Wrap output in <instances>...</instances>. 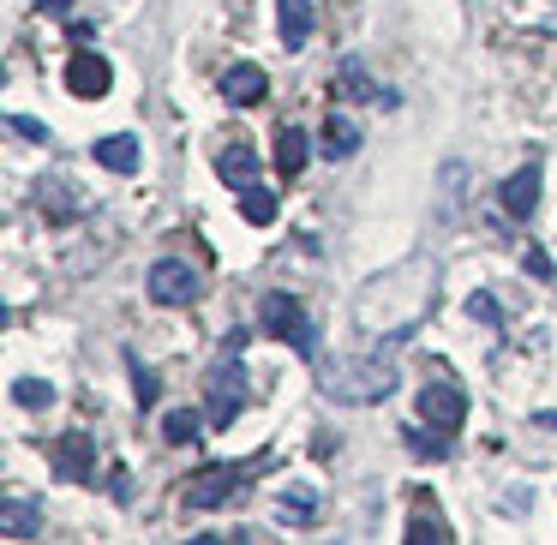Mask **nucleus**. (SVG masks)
Wrapping results in <instances>:
<instances>
[{
	"label": "nucleus",
	"instance_id": "f257e3e1",
	"mask_svg": "<svg viewBox=\"0 0 557 545\" xmlns=\"http://www.w3.org/2000/svg\"><path fill=\"white\" fill-rule=\"evenodd\" d=\"M437 300V258H401V264L377 270L360 282V300H354V324L372 342H401Z\"/></svg>",
	"mask_w": 557,
	"mask_h": 545
},
{
	"label": "nucleus",
	"instance_id": "f03ea898",
	"mask_svg": "<svg viewBox=\"0 0 557 545\" xmlns=\"http://www.w3.org/2000/svg\"><path fill=\"white\" fill-rule=\"evenodd\" d=\"M318 389L342 408H366L396 389V366L384 354H348V360H318Z\"/></svg>",
	"mask_w": 557,
	"mask_h": 545
},
{
	"label": "nucleus",
	"instance_id": "7ed1b4c3",
	"mask_svg": "<svg viewBox=\"0 0 557 545\" xmlns=\"http://www.w3.org/2000/svg\"><path fill=\"white\" fill-rule=\"evenodd\" d=\"M240 354H246V336L234 330V336L222 342V360L210 366V377H205V413H210V425H222V432H228V425L240 420V408H246V366H240Z\"/></svg>",
	"mask_w": 557,
	"mask_h": 545
},
{
	"label": "nucleus",
	"instance_id": "20e7f679",
	"mask_svg": "<svg viewBox=\"0 0 557 545\" xmlns=\"http://www.w3.org/2000/svg\"><path fill=\"white\" fill-rule=\"evenodd\" d=\"M264 330L276 342H288L300 360L318 366V324H312V312H306L294 294H264Z\"/></svg>",
	"mask_w": 557,
	"mask_h": 545
},
{
	"label": "nucleus",
	"instance_id": "39448f33",
	"mask_svg": "<svg viewBox=\"0 0 557 545\" xmlns=\"http://www.w3.org/2000/svg\"><path fill=\"white\" fill-rule=\"evenodd\" d=\"M246 468L252 461H216V468H198L193 480H186V509H216L234 497V485L246 480Z\"/></svg>",
	"mask_w": 557,
	"mask_h": 545
},
{
	"label": "nucleus",
	"instance_id": "423d86ee",
	"mask_svg": "<svg viewBox=\"0 0 557 545\" xmlns=\"http://www.w3.org/2000/svg\"><path fill=\"white\" fill-rule=\"evenodd\" d=\"M30 198H37V210L42 216H54V222H73V216H85V186H73L66 174H37L30 181Z\"/></svg>",
	"mask_w": 557,
	"mask_h": 545
},
{
	"label": "nucleus",
	"instance_id": "0eeeda50",
	"mask_svg": "<svg viewBox=\"0 0 557 545\" xmlns=\"http://www.w3.org/2000/svg\"><path fill=\"white\" fill-rule=\"evenodd\" d=\"M150 300L157 306H193L198 300V270L181 258H157L150 264Z\"/></svg>",
	"mask_w": 557,
	"mask_h": 545
},
{
	"label": "nucleus",
	"instance_id": "6e6552de",
	"mask_svg": "<svg viewBox=\"0 0 557 545\" xmlns=\"http://www.w3.org/2000/svg\"><path fill=\"white\" fill-rule=\"evenodd\" d=\"M540 186H545L540 157H533V162H521V169L509 174L504 186H497V205H504V216H509V222H528V216H533V205H540Z\"/></svg>",
	"mask_w": 557,
	"mask_h": 545
},
{
	"label": "nucleus",
	"instance_id": "1a4fd4ad",
	"mask_svg": "<svg viewBox=\"0 0 557 545\" xmlns=\"http://www.w3.org/2000/svg\"><path fill=\"white\" fill-rule=\"evenodd\" d=\"M318 504H324V492H318V485H306V480H294V485H282V492L270 497V516H276L282 528H312Z\"/></svg>",
	"mask_w": 557,
	"mask_h": 545
},
{
	"label": "nucleus",
	"instance_id": "9d476101",
	"mask_svg": "<svg viewBox=\"0 0 557 545\" xmlns=\"http://www.w3.org/2000/svg\"><path fill=\"white\" fill-rule=\"evenodd\" d=\"M270 97V73L258 61H234L222 66V102H234V109H252V102Z\"/></svg>",
	"mask_w": 557,
	"mask_h": 545
},
{
	"label": "nucleus",
	"instance_id": "9b49d317",
	"mask_svg": "<svg viewBox=\"0 0 557 545\" xmlns=\"http://www.w3.org/2000/svg\"><path fill=\"white\" fill-rule=\"evenodd\" d=\"M109 85H114V66L102 61V54H73V66H66V90H73L78 102H102L109 97Z\"/></svg>",
	"mask_w": 557,
	"mask_h": 545
},
{
	"label": "nucleus",
	"instance_id": "f8f14e48",
	"mask_svg": "<svg viewBox=\"0 0 557 545\" xmlns=\"http://www.w3.org/2000/svg\"><path fill=\"white\" fill-rule=\"evenodd\" d=\"M449 540H456V533H449L437 497L432 492H413V504H408V545H449Z\"/></svg>",
	"mask_w": 557,
	"mask_h": 545
},
{
	"label": "nucleus",
	"instance_id": "ddd939ff",
	"mask_svg": "<svg viewBox=\"0 0 557 545\" xmlns=\"http://www.w3.org/2000/svg\"><path fill=\"white\" fill-rule=\"evenodd\" d=\"M420 420L444 425V432H461V420H468V396H461L456 384H425L420 389Z\"/></svg>",
	"mask_w": 557,
	"mask_h": 545
},
{
	"label": "nucleus",
	"instance_id": "4468645a",
	"mask_svg": "<svg viewBox=\"0 0 557 545\" xmlns=\"http://www.w3.org/2000/svg\"><path fill=\"white\" fill-rule=\"evenodd\" d=\"M216 174L234 186V193H246V186H258V174H264V157H258L252 145H222L216 150Z\"/></svg>",
	"mask_w": 557,
	"mask_h": 545
},
{
	"label": "nucleus",
	"instance_id": "2eb2a0df",
	"mask_svg": "<svg viewBox=\"0 0 557 545\" xmlns=\"http://www.w3.org/2000/svg\"><path fill=\"white\" fill-rule=\"evenodd\" d=\"M54 473H61V480H78V485L90 480V437L85 432L54 437Z\"/></svg>",
	"mask_w": 557,
	"mask_h": 545
},
{
	"label": "nucleus",
	"instance_id": "dca6fc26",
	"mask_svg": "<svg viewBox=\"0 0 557 545\" xmlns=\"http://www.w3.org/2000/svg\"><path fill=\"white\" fill-rule=\"evenodd\" d=\"M97 162L109 174H138V162H145V157H138V138L133 133H109V138H97Z\"/></svg>",
	"mask_w": 557,
	"mask_h": 545
},
{
	"label": "nucleus",
	"instance_id": "f3484780",
	"mask_svg": "<svg viewBox=\"0 0 557 545\" xmlns=\"http://www.w3.org/2000/svg\"><path fill=\"white\" fill-rule=\"evenodd\" d=\"M276 25H282V49H306V37H312V0H276Z\"/></svg>",
	"mask_w": 557,
	"mask_h": 545
},
{
	"label": "nucleus",
	"instance_id": "a211bd4d",
	"mask_svg": "<svg viewBox=\"0 0 557 545\" xmlns=\"http://www.w3.org/2000/svg\"><path fill=\"white\" fill-rule=\"evenodd\" d=\"M37 504H25V497H7V504H0V533H7V540H37Z\"/></svg>",
	"mask_w": 557,
	"mask_h": 545
},
{
	"label": "nucleus",
	"instance_id": "6ab92c4d",
	"mask_svg": "<svg viewBox=\"0 0 557 545\" xmlns=\"http://www.w3.org/2000/svg\"><path fill=\"white\" fill-rule=\"evenodd\" d=\"M408 449H413L420 461H444V456H449V437H444V425H432V420L408 425Z\"/></svg>",
	"mask_w": 557,
	"mask_h": 545
},
{
	"label": "nucleus",
	"instance_id": "aec40b11",
	"mask_svg": "<svg viewBox=\"0 0 557 545\" xmlns=\"http://www.w3.org/2000/svg\"><path fill=\"white\" fill-rule=\"evenodd\" d=\"M306 157H312V138H306L300 126H282V138H276V162H282V174H300V169H306Z\"/></svg>",
	"mask_w": 557,
	"mask_h": 545
},
{
	"label": "nucleus",
	"instance_id": "412c9836",
	"mask_svg": "<svg viewBox=\"0 0 557 545\" xmlns=\"http://www.w3.org/2000/svg\"><path fill=\"white\" fill-rule=\"evenodd\" d=\"M360 150V133H354V121H342V114H330L324 121V157H354Z\"/></svg>",
	"mask_w": 557,
	"mask_h": 545
},
{
	"label": "nucleus",
	"instance_id": "4be33fe9",
	"mask_svg": "<svg viewBox=\"0 0 557 545\" xmlns=\"http://www.w3.org/2000/svg\"><path fill=\"white\" fill-rule=\"evenodd\" d=\"M210 413H193V408H169L162 413V437H169V444H193L198 437V425H205Z\"/></svg>",
	"mask_w": 557,
	"mask_h": 545
},
{
	"label": "nucleus",
	"instance_id": "5701e85b",
	"mask_svg": "<svg viewBox=\"0 0 557 545\" xmlns=\"http://www.w3.org/2000/svg\"><path fill=\"white\" fill-rule=\"evenodd\" d=\"M240 216L252 222V228H264V222H276V198H270L264 186H246V193H240Z\"/></svg>",
	"mask_w": 557,
	"mask_h": 545
},
{
	"label": "nucleus",
	"instance_id": "b1692460",
	"mask_svg": "<svg viewBox=\"0 0 557 545\" xmlns=\"http://www.w3.org/2000/svg\"><path fill=\"white\" fill-rule=\"evenodd\" d=\"M13 401L37 413V408H49V401H54V389L42 384V377H18V384H13Z\"/></svg>",
	"mask_w": 557,
	"mask_h": 545
},
{
	"label": "nucleus",
	"instance_id": "393cba45",
	"mask_svg": "<svg viewBox=\"0 0 557 545\" xmlns=\"http://www.w3.org/2000/svg\"><path fill=\"white\" fill-rule=\"evenodd\" d=\"M126 366H133V384H138V408H157V372H150L133 348H126Z\"/></svg>",
	"mask_w": 557,
	"mask_h": 545
},
{
	"label": "nucleus",
	"instance_id": "a878e982",
	"mask_svg": "<svg viewBox=\"0 0 557 545\" xmlns=\"http://www.w3.org/2000/svg\"><path fill=\"white\" fill-rule=\"evenodd\" d=\"M7 133H13V138H30V145H42V138H49V126L30 121V114H7Z\"/></svg>",
	"mask_w": 557,
	"mask_h": 545
},
{
	"label": "nucleus",
	"instance_id": "bb28decb",
	"mask_svg": "<svg viewBox=\"0 0 557 545\" xmlns=\"http://www.w3.org/2000/svg\"><path fill=\"white\" fill-rule=\"evenodd\" d=\"M468 312H473V318H485V324H497V300H492V294H473Z\"/></svg>",
	"mask_w": 557,
	"mask_h": 545
},
{
	"label": "nucleus",
	"instance_id": "cd10ccee",
	"mask_svg": "<svg viewBox=\"0 0 557 545\" xmlns=\"http://www.w3.org/2000/svg\"><path fill=\"white\" fill-rule=\"evenodd\" d=\"M109 492H114V504H126V497H133V473H126V468H114Z\"/></svg>",
	"mask_w": 557,
	"mask_h": 545
},
{
	"label": "nucleus",
	"instance_id": "c85d7f7f",
	"mask_svg": "<svg viewBox=\"0 0 557 545\" xmlns=\"http://www.w3.org/2000/svg\"><path fill=\"white\" fill-rule=\"evenodd\" d=\"M528 276H540V282H545V276H552V258H545V252H540V246H533V252H528Z\"/></svg>",
	"mask_w": 557,
	"mask_h": 545
},
{
	"label": "nucleus",
	"instance_id": "c756f323",
	"mask_svg": "<svg viewBox=\"0 0 557 545\" xmlns=\"http://www.w3.org/2000/svg\"><path fill=\"white\" fill-rule=\"evenodd\" d=\"M66 7L73 0H37V13H49V18H66Z\"/></svg>",
	"mask_w": 557,
	"mask_h": 545
}]
</instances>
